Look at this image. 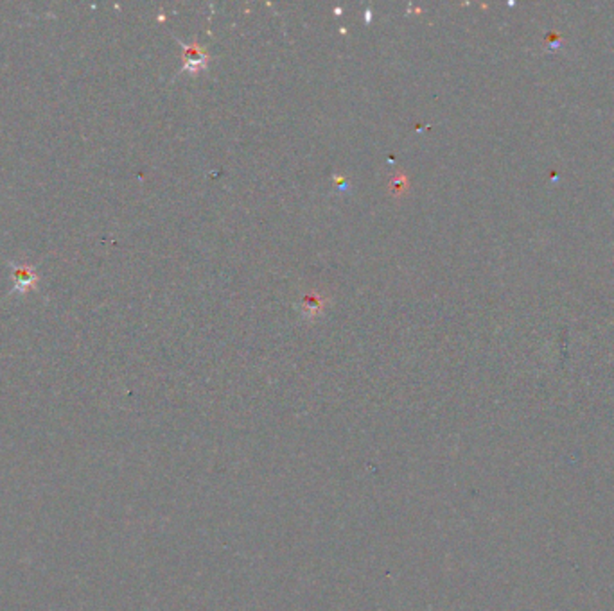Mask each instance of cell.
I'll use <instances>...</instances> for the list:
<instances>
[{
    "label": "cell",
    "mask_w": 614,
    "mask_h": 611,
    "mask_svg": "<svg viewBox=\"0 0 614 611\" xmlns=\"http://www.w3.org/2000/svg\"><path fill=\"white\" fill-rule=\"evenodd\" d=\"M11 267V281L13 288L11 293L15 294H26L33 288H36L38 285L40 276L36 273L35 266H29V264H18V262H9Z\"/></svg>",
    "instance_id": "1"
},
{
    "label": "cell",
    "mask_w": 614,
    "mask_h": 611,
    "mask_svg": "<svg viewBox=\"0 0 614 611\" xmlns=\"http://www.w3.org/2000/svg\"><path fill=\"white\" fill-rule=\"evenodd\" d=\"M325 303H327V298L322 296L320 293H311L302 300V314L304 318L313 319L317 315H320L324 312Z\"/></svg>",
    "instance_id": "3"
},
{
    "label": "cell",
    "mask_w": 614,
    "mask_h": 611,
    "mask_svg": "<svg viewBox=\"0 0 614 611\" xmlns=\"http://www.w3.org/2000/svg\"><path fill=\"white\" fill-rule=\"evenodd\" d=\"M183 50H185V54H183V57H185V63H183V70H185V72L196 74V72H199V70H202L203 67L207 65V61H209V56H207V54H203L202 50H199V47L196 45V43H192V47H185V45H183Z\"/></svg>",
    "instance_id": "2"
},
{
    "label": "cell",
    "mask_w": 614,
    "mask_h": 611,
    "mask_svg": "<svg viewBox=\"0 0 614 611\" xmlns=\"http://www.w3.org/2000/svg\"><path fill=\"white\" fill-rule=\"evenodd\" d=\"M408 189H410V181L405 174L395 176V178L390 181V194H392L393 198H402V196L408 192Z\"/></svg>",
    "instance_id": "4"
}]
</instances>
